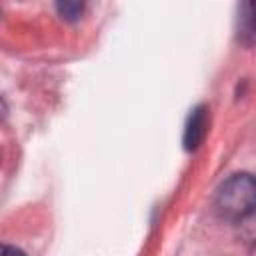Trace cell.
<instances>
[{"label": "cell", "instance_id": "obj_5", "mask_svg": "<svg viewBox=\"0 0 256 256\" xmlns=\"http://www.w3.org/2000/svg\"><path fill=\"white\" fill-rule=\"evenodd\" d=\"M2 250H4V246H0V256H2Z\"/></svg>", "mask_w": 256, "mask_h": 256}, {"label": "cell", "instance_id": "obj_3", "mask_svg": "<svg viewBox=\"0 0 256 256\" xmlns=\"http://www.w3.org/2000/svg\"><path fill=\"white\" fill-rule=\"evenodd\" d=\"M56 10L66 20H78L80 14H82V10H84V4L82 2H58L56 4Z\"/></svg>", "mask_w": 256, "mask_h": 256}, {"label": "cell", "instance_id": "obj_1", "mask_svg": "<svg viewBox=\"0 0 256 256\" xmlns=\"http://www.w3.org/2000/svg\"><path fill=\"white\" fill-rule=\"evenodd\" d=\"M256 204V182L250 174L230 176L218 190L216 206L218 210L232 220L250 216Z\"/></svg>", "mask_w": 256, "mask_h": 256}, {"label": "cell", "instance_id": "obj_4", "mask_svg": "<svg viewBox=\"0 0 256 256\" xmlns=\"http://www.w3.org/2000/svg\"><path fill=\"white\" fill-rule=\"evenodd\" d=\"M6 112H8V106H6V102L0 98V120L6 116Z\"/></svg>", "mask_w": 256, "mask_h": 256}, {"label": "cell", "instance_id": "obj_2", "mask_svg": "<svg viewBox=\"0 0 256 256\" xmlns=\"http://www.w3.org/2000/svg\"><path fill=\"white\" fill-rule=\"evenodd\" d=\"M208 120H210V114H208V108L204 104L196 106L190 116H188V122H186V128H184V148L186 150H196L206 134H208Z\"/></svg>", "mask_w": 256, "mask_h": 256}]
</instances>
